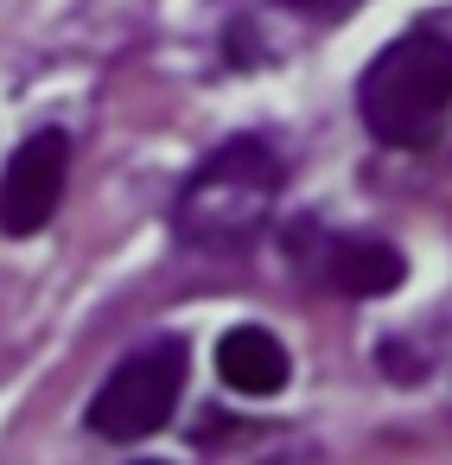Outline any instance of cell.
<instances>
[{"label": "cell", "mask_w": 452, "mask_h": 465, "mask_svg": "<svg viewBox=\"0 0 452 465\" xmlns=\"http://www.w3.org/2000/svg\"><path fill=\"white\" fill-rule=\"evenodd\" d=\"M274 198H280V160H274V147L255 141V134H236V141H223L185 179V192L172 204V223H179V236L192 249L236 255V249H249L268 230Z\"/></svg>", "instance_id": "1"}, {"label": "cell", "mask_w": 452, "mask_h": 465, "mask_svg": "<svg viewBox=\"0 0 452 465\" xmlns=\"http://www.w3.org/2000/svg\"><path fill=\"white\" fill-rule=\"evenodd\" d=\"M452 109V39L433 26L401 33L376 52L357 84V115L382 147H427Z\"/></svg>", "instance_id": "2"}, {"label": "cell", "mask_w": 452, "mask_h": 465, "mask_svg": "<svg viewBox=\"0 0 452 465\" xmlns=\"http://www.w3.org/2000/svg\"><path fill=\"white\" fill-rule=\"evenodd\" d=\"M185 370H192L185 338H153V344L128 351L109 370V382L90 395V414H84L90 433H103V440H147V433H160L172 420L179 395H185Z\"/></svg>", "instance_id": "3"}, {"label": "cell", "mask_w": 452, "mask_h": 465, "mask_svg": "<svg viewBox=\"0 0 452 465\" xmlns=\"http://www.w3.org/2000/svg\"><path fill=\"white\" fill-rule=\"evenodd\" d=\"M64 173H71V134L64 128L26 134L0 173V236H39L64 198Z\"/></svg>", "instance_id": "4"}, {"label": "cell", "mask_w": 452, "mask_h": 465, "mask_svg": "<svg viewBox=\"0 0 452 465\" xmlns=\"http://www.w3.org/2000/svg\"><path fill=\"white\" fill-rule=\"evenodd\" d=\"M312 274H325V287L344 293V300H376V293H395L401 287L408 262L388 242H376V236H338V242L319 249Z\"/></svg>", "instance_id": "5"}, {"label": "cell", "mask_w": 452, "mask_h": 465, "mask_svg": "<svg viewBox=\"0 0 452 465\" xmlns=\"http://www.w3.org/2000/svg\"><path fill=\"white\" fill-rule=\"evenodd\" d=\"M217 376L236 389V395H280L287 389V376H293V357H287V344L268 331V325H236V331H223V344H217Z\"/></svg>", "instance_id": "6"}, {"label": "cell", "mask_w": 452, "mask_h": 465, "mask_svg": "<svg viewBox=\"0 0 452 465\" xmlns=\"http://www.w3.org/2000/svg\"><path fill=\"white\" fill-rule=\"evenodd\" d=\"M280 7H293V14H338L344 0H280Z\"/></svg>", "instance_id": "7"}, {"label": "cell", "mask_w": 452, "mask_h": 465, "mask_svg": "<svg viewBox=\"0 0 452 465\" xmlns=\"http://www.w3.org/2000/svg\"><path fill=\"white\" fill-rule=\"evenodd\" d=\"M141 465H160V459H141Z\"/></svg>", "instance_id": "8"}]
</instances>
